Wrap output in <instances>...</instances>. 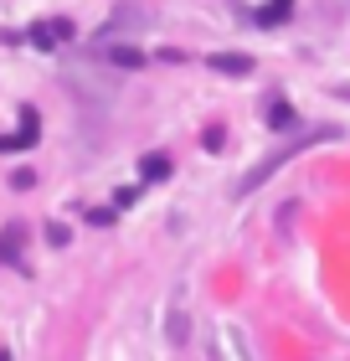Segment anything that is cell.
<instances>
[{
	"label": "cell",
	"mask_w": 350,
	"mask_h": 361,
	"mask_svg": "<svg viewBox=\"0 0 350 361\" xmlns=\"http://www.w3.org/2000/svg\"><path fill=\"white\" fill-rule=\"evenodd\" d=\"M139 176H144V180H170V155L149 150V155L139 160Z\"/></svg>",
	"instance_id": "obj_3"
},
{
	"label": "cell",
	"mask_w": 350,
	"mask_h": 361,
	"mask_svg": "<svg viewBox=\"0 0 350 361\" xmlns=\"http://www.w3.org/2000/svg\"><path fill=\"white\" fill-rule=\"evenodd\" d=\"M289 6H294V0H268V6H263V11L253 16V21H258V26H278L283 16H289Z\"/></svg>",
	"instance_id": "obj_5"
},
{
	"label": "cell",
	"mask_w": 350,
	"mask_h": 361,
	"mask_svg": "<svg viewBox=\"0 0 350 361\" xmlns=\"http://www.w3.org/2000/svg\"><path fill=\"white\" fill-rule=\"evenodd\" d=\"M37 140H42V119H37V109H21V129H15V135H0V150H31Z\"/></svg>",
	"instance_id": "obj_1"
},
{
	"label": "cell",
	"mask_w": 350,
	"mask_h": 361,
	"mask_svg": "<svg viewBox=\"0 0 350 361\" xmlns=\"http://www.w3.org/2000/svg\"><path fill=\"white\" fill-rule=\"evenodd\" d=\"M211 68L227 73V78H242V73H253V62H247L242 52H222V57H211Z\"/></svg>",
	"instance_id": "obj_4"
},
{
	"label": "cell",
	"mask_w": 350,
	"mask_h": 361,
	"mask_svg": "<svg viewBox=\"0 0 350 361\" xmlns=\"http://www.w3.org/2000/svg\"><path fill=\"white\" fill-rule=\"evenodd\" d=\"M268 124H273V129H289V124H294V109L283 104V98H273V104H268Z\"/></svg>",
	"instance_id": "obj_6"
},
{
	"label": "cell",
	"mask_w": 350,
	"mask_h": 361,
	"mask_svg": "<svg viewBox=\"0 0 350 361\" xmlns=\"http://www.w3.org/2000/svg\"><path fill=\"white\" fill-rule=\"evenodd\" d=\"M68 37H73V21H37V26H31V42H37V47H57Z\"/></svg>",
	"instance_id": "obj_2"
}]
</instances>
